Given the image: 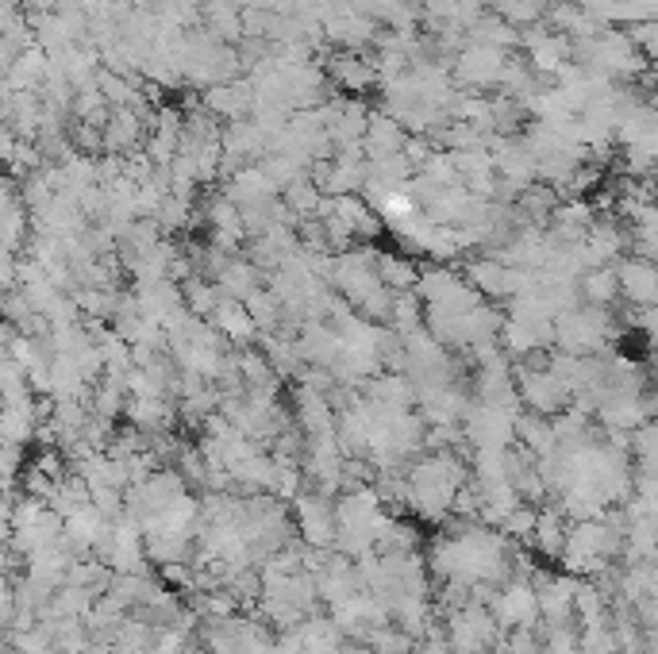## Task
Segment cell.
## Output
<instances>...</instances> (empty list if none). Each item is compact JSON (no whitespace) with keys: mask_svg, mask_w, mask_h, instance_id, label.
I'll return each instance as SVG.
<instances>
[{"mask_svg":"<svg viewBox=\"0 0 658 654\" xmlns=\"http://www.w3.org/2000/svg\"><path fill=\"white\" fill-rule=\"evenodd\" d=\"M324 69L332 77V85L347 97H366L370 89H378L381 77H378V66H373V54H363V51H327L324 58Z\"/></svg>","mask_w":658,"mask_h":654,"instance_id":"5b68a950","label":"cell"},{"mask_svg":"<svg viewBox=\"0 0 658 654\" xmlns=\"http://www.w3.org/2000/svg\"><path fill=\"white\" fill-rule=\"evenodd\" d=\"M416 292H420V300L432 308V312H450V315L470 312V308H478L481 300H486L478 289H473L470 277H466L462 269L443 266V262H435V266L420 269Z\"/></svg>","mask_w":658,"mask_h":654,"instance_id":"7a4b0ae2","label":"cell"},{"mask_svg":"<svg viewBox=\"0 0 658 654\" xmlns=\"http://www.w3.org/2000/svg\"><path fill=\"white\" fill-rule=\"evenodd\" d=\"M535 592H539V616L547 620V628H566L573 616V600H578V577L573 574L539 577Z\"/></svg>","mask_w":658,"mask_h":654,"instance_id":"8fae6325","label":"cell"},{"mask_svg":"<svg viewBox=\"0 0 658 654\" xmlns=\"http://www.w3.org/2000/svg\"><path fill=\"white\" fill-rule=\"evenodd\" d=\"M404 143H409V128H404L397 115H389L386 108H373L370 112V128H366V158H393V154H404Z\"/></svg>","mask_w":658,"mask_h":654,"instance_id":"4fadbf2b","label":"cell"},{"mask_svg":"<svg viewBox=\"0 0 658 654\" xmlns=\"http://www.w3.org/2000/svg\"><path fill=\"white\" fill-rule=\"evenodd\" d=\"M420 269H424V266H416V258H412V254L378 251V274H381V281H386L393 292H416Z\"/></svg>","mask_w":658,"mask_h":654,"instance_id":"ac0fdd59","label":"cell"},{"mask_svg":"<svg viewBox=\"0 0 658 654\" xmlns=\"http://www.w3.org/2000/svg\"><path fill=\"white\" fill-rule=\"evenodd\" d=\"M216 285H220V292H224V297L247 300L250 292H258L266 285V274L247 258V254H232V258H227V266L216 274Z\"/></svg>","mask_w":658,"mask_h":654,"instance_id":"9a60e30c","label":"cell"},{"mask_svg":"<svg viewBox=\"0 0 658 654\" xmlns=\"http://www.w3.org/2000/svg\"><path fill=\"white\" fill-rule=\"evenodd\" d=\"M512 51L504 46H489V43H466L458 51V58L450 62V77H455L458 89L466 92H489L501 85V74L509 66Z\"/></svg>","mask_w":658,"mask_h":654,"instance_id":"3957f363","label":"cell"},{"mask_svg":"<svg viewBox=\"0 0 658 654\" xmlns=\"http://www.w3.org/2000/svg\"><path fill=\"white\" fill-rule=\"evenodd\" d=\"M635 500H639L643 508H647L650 516H658V474H647L643 469L639 477H635V492H632Z\"/></svg>","mask_w":658,"mask_h":654,"instance_id":"7402d4cb","label":"cell"},{"mask_svg":"<svg viewBox=\"0 0 658 654\" xmlns=\"http://www.w3.org/2000/svg\"><path fill=\"white\" fill-rule=\"evenodd\" d=\"M570 528H573V523H566V512H562V508H543L539 520H535L532 543L539 546L543 558H562L566 539H570Z\"/></svg>","mask_w":658,"mask_h":654,"instance_id":"e0dca14e","label":"cell"},{"mask_svg":"<svg viewBox=\"0 0 658 654\" xmlns=\"http://www.w3.org/2000/svg\"><path fill=\"white\" fill-rule=\"evenodd\" d=\"M501 623H497L493 608L489 605H462L450 612L447 620V646L450 654H486L497 646Z\"/></svg>","mask_w":658,"mask_h":654,"instance_id":"277c9868","label":"cell"},{"mask_svg":"<svg viewBox=\"0 0 658 654\" xmlns=\"http://www.w3.org/2000/svg\"><path fill=\"white\" fill-rule=\"evenodd\" d=\"M181 289H186V308L193 315H201V320H212V312H216L220 308V300H224V292H220V285L216 281H209V277H189L186 285H181Z\"/></svg>","mask_w":658,"mask_h":654,"instance_id":"ffe728a7","label":"cell"},{"mask_svg":"<svg viewBox=\"0 0 658 654\" xmlns=\"http://www.w3.org/2000/svg\"><path fill=\"white\" fill-rule=\"evenodd\" d=\"M578 292H581V304H593V308H612L620 297V274L616 266H593L581 274L578 281Z\"/></svg>","mask_w":658,"mask_h":654,"instance_id":"2e32d148","label":"cell"},{"mask_svg":"<svg viewBox=\"0 0 658 654\" xmlns=\"http://www.w3.org/2000/svg\"><path fill=\"white\" fill-rule=\"evenodd\" d=\"M201 108L227 123L250 120V112H255V81H250V77H235V81L209 85V89L201 92Z\"/></svg>","mask_w":658,"mask_h":654,"instance_id":"ba28073f","label":"cell"},{"mask_svg":"<svg viewBox=\"0 0 658 654\" xmlns=\"http://www.w3.org/2000/svg\"><path fill=\"white\" fill-rule=\"evenodd\" d=\"M147 135H150L147 115L135 112V108H112L109 123H104V154L127 158V154L147 146Z\"/></svg>","mask_w":658,"mask_h":654,"instance_id":"30bf717a","label":"cell"},{"mask_svg":"<svg viewBox=\"0 0 658 654\" xmlns=\"http://www.w3.org/2000/svg\"><path fill=\"white\" fill-rule=\"evenodd\" d=\"M620 274V297L632 308H647L658 304V262L643 258V254H624L616 262Z\"/></svg>","mask_w":658,"mask_h":654,"instance_id":"9c48e42d","label":"cell"},{"mask_svg":"<svg viewBox=\"0 0 658 654\" xmlns=\"http://www.w3.org/2000/svg\"><path fill=\"white\" fill-rule=\"evenodd\" d=\"M286 208L297 215V220H309V215H320V204H324V189L312 181V174H301L286 192H281Z\"/></svg>","mask_w":658,"mask_h":654,"instance_id":"d6986e66","label":"cell"},{"mask_svg":"<svg viewBox=\"0 0 658 654\" xmlns=\"http://www.w3.org/2000/svg\"><path fill=\"white\" fill-rule=\"evenodd\" d=\"M655 204H658V169H655Z\"/></svg>","mask_w":658,"mask_h":654,"instance_id":"603a6c76","label":"cell"},{"mask_svg":"<svg viewBox=\"0 0 658 654\" xmlns=\"http://www.w3.org/2000/svg\"><path fill=\"white\" fill-rule=\"evenodd\" d=\"M543 654H581V635H573L570 628H550Z\"/></svg>","mask_w":658,"mask_h":654,"instance_id":"44dd1931","label":"cell"},{"mask_svg":"<svg viewBox=\"0 0 658 654\" xmlns=\"http://www.w3.org/2000/svg\"><path fill=\"white\" fill-rule=\"evenodd\" d=\"M209 323L235 346V351H250V346L263 339V331H258L255 315L247 312V304H243V300H232V297L220 300V308L212 312Z\"/></svg>","mask_w":658,"mask_h":654,"instance_id":"7c38bea8","label":"cell"},{"mask_svg":"<svg viewBox=\"0 0 658 654\" xmlns=\"http://www.w3.org/2000/svg\"><path fill=\"white\" fill-rule=\"evenodd\" d=\"M174 404L166 397H132L124 408V420L147 439H163L174 428Z\"/></svg>","mask_w":658,"mask_h":654,"instance_id":"5bb4252c","label":"cell"},{"mask_svg":"<svg viewBox=\"0 0 658 654\" xmlns=\"http://www.w3.org/2000/svg\"><path fill=\"white\" fill-rule=\"evenodd\" d=\"M297 523H301V535L312 551H324V546H335L339 539V516H335V505L327 492L312 489L297 497Z\"/></svg>","mask_w":658,"mask_h":654,"instance_id":"8992f818","label":"cell"},{"mask_svg":"<svg viewBox=\"0 0 658 654\" xmlns=\"http://www.w3.org/2000/svg\"><path fill=\"white\" fill-rule=\"evenodd\" d=\"M489 608H493L501 631H532L535 620H543V616H539V592H535L532 581L501 585V589H497V597L489 600Z\"/></svg>","mask_w":658,"mask_h":654,"instance_id":"52a82bcc","label":"cell"},{"mask_svg":"<svg viewBox=\"0 0 658 654\" xmlns=\"http://www.w3.org/2000/svg\"><path fill=\"white\" fill-rule=\"evenodd\" d=\"M616 331H620V320L612 315V308L578 304L573 312L555 320V346L558 351L581 354V358H596V354L609 351Z\"/></svg>","mask_w":658,"mask_h":654,"instance_id":"6da1fadb","label":"cell"}]
</instances>
